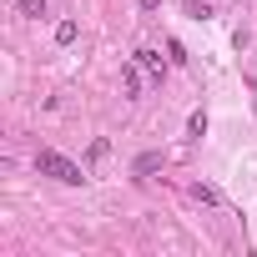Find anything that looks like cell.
<instances>
[{
	"mask_svg": "<svg viewBox=\"0 0 257 257\" xmlns=\"http://www.w3.org/2000/svg\"><path fill=\"white\" fill-rule=\"evenodd\" d=\"M36 172L51 177V182H61V187H86V182H91V172H86L81 162H71L66 152H56V147H41V152H36Z\"/></svg>",
	"mask_w": 257,
	"mask_h": 257,
	"instance_id": "obj_1",
	"label": "cell"
},
{
	"mask_svg": "<svg viewBox=\"0 0 257 257\" xmlns=\"http://www.w3.org/2000/svg\"><path fill=\"white\" fill-rule=\"evenodd\" d=\"M137 61H142V71H147L152 81H167V66H172V61H162V51L142 46V51H137Z\"/></svg>",
	"mask_w": 257,
	"mask_h": 257,
	"instance_id": "obj_2",
	"label": "cell"
},
{
	"mask_svg": "<svg viewBox=\"0 0 257 257\" xmlns=\"http://www.w3.org/2000/svg\"><path fill=\"white\" fill-rule=\"evenodd\" d=\"M121 91H126V96H132V101L142 96V61H137V56H132V61H126V66H121Z\"/></svg>",
	"mask_w": 257,
	"mask_h": 257,
	"instance_id": "obj_3",
	"label": "cell"
},
{
	"mask_svg": "<svg viewBox=\"0 0 257 257\" xmlns=\"http://www.w3.org/2000/svg\"><path fill=\"white\" fill-rule=\"evenodd\" d=\"M187 197H192V202H202V207H227V202H222V192H217L212 182H192V187H187Z\"/></svg>",
	"mask_w": 257,
	"mask_h": 257,
	"instance_id": "obj_4",
	"label": "cell"
},
{
	"mask_svg": "<svg viewBox=\"0 0 257 257\" xmlns=\"http://www.w3.org/2000/svg\"><path fill=\"white\" fill-rule=\"evenodd\" d=\"M157 167H162V152H142V157L132 162V172H137V177H152Z\"/></svg>",
	"mask_w": 257,
	"mask_h": 257,
	"instance_id": "obj_5",
	"label": "cell"
},
{
	"mask_svg": "<svg viewBox=\"0 0 257 257\" xmlns=\"http://www.w3.org/2000/svg\"><path fill=\"white\" fill-rule=\"evenodd\" d=\"M207 137V111H192L187 116V142H202Z\"/></svg>",
	"mask_w": 257,
	"mask_h": 257,
	"instance_id": "obj_6",
	"label": "cell"
},
{
	"mask_svg": "<svg viewBox=\"0 0 257 257\" xmlns=\"http://www.w3.org/2000/svg\"><path fill=\"white\" fill-rule=\"evenodd\" d=\"M76 36H81L76 21H61V26H56V46H76Z\"/></svg>",
	"mask_w": 257,
	"mask_h": 257,
	"instance_id": "obj_7",
	"label": "cell"
},
{
	"mask_svg": "<svg viewBox=\"0 0 257 257\" xmlns=\"http://www.w3.org/2000/svg\"><path fill=\"white\" fill-rule=\"evenodd\" d=\"M106 157H111V142H106V137H96V142H91V152H86V167H96V162H106Z\"/></svg>",
	"mask_w": 257,
	"mask_h": 257,
	"instance_id": "obj_8",
	"label": "cell"
},
{
	"mask_svg": "<svg viewBox=\"0 0 257 257\" xmlns=\"http://www.w3.org/2000/svg\"><path fill=\"white\" fill-rule=\"evenodd\" d=\"M16 11H21L26 21H41V16H46V0H16Z\"/></svg>",
	"mask_w": 257,
	"mask_h": 257,
	"instance_id": "obj_9",
	"label": "cell"
},
{
	"mask_svg": "<svg viewBox=\"0 0 257 257\" xmlns=\"http://www.w3.org/2000/svg\"><path fill=\"white\" fill-rule=\"evenodd\" d=\"M187 16H192V21H207L212 6H207V0H187Z\"/></svg>",
	"mask_w": 257,
	"mask_h": 257,
	"instance_id": "obj_10",
	"label": "cell"
},
{
	"mask_svg": "<svg viewBox=\"0 0 257 257\" xmlns=\"http://www.w3.org/2000/svg\"><path fill=\"white\" fill-rule=\"evenodd\" d=\"M167 56H172V66H187V51H182V41H167Z\"/></svg>",
	"mask_w": 257,
	"mask_h": 257,
	"instance_id": "obj_11",
	"label": "cell"
},
{
	"mask_svg": "<svg viewBox=\"0 0 257 257\" xmlns=\"http://www.w3.org/2000/svg\"><path fill=\"white\" fill-rule=\"evenodd\" d=\"M137 6H142V11L152 16V11H162V0H137Z\"/></svg>",
	"mask_w": 257,
	"mask_h": 257,
	"instance_id": "obj_12",
	"label": "cell"
}]
</instances>
